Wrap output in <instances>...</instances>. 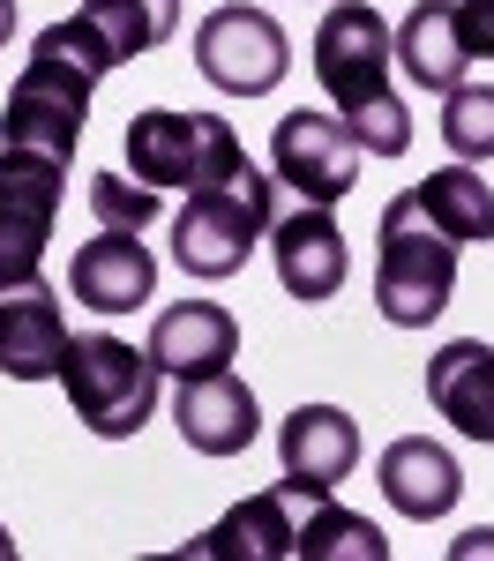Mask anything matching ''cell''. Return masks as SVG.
Listing matches in <instances>:
<instances>
[{
  "label": "cell",
  "mask_w": 494,
  "mask_h": 561,
  "mask_svg": "<svg viewBox=\"0 0 494 561\" xmlns=\"http://www.w3.org/2000/svg\"><path fill=\"white\" fill-rule=\"evenodd\" d=\"M457 31L472 60H494V0H457Z\"/></svg>",
  "instance_id": "d4e9b609"
},
{
  "label": "cell",
  "mask_w": 494,
  "mask_h": 561,
  "mask_svg": "<svg viewBox=\"0 0 494 561\" xmlns=\"http://www.w3.org/2000/svg\"><path fill=\"white\" fill-rule=\"evenodd\" d=\"M68 359V314L45 277H23L0 293V375L8 382H60Z\"/></svg>",
  "instance_id": "4fadbf2b"
},
{
  "label": "cell",
  "mask_w": 494,
  "mask_h": 561,
  "mask_svg": "<svg viewBox=\"0 0 494 561\" xmlns=\"http://www.w3.org/2000/svg\"><path fill=\"white\" fill-rule=\"evenodd\" d=\"M120 158H128V173L142 187H210V180L240 173L248 165V150H240V135L225 113H165V105H150V113H135L128 135H120Z\"/></svg>",
  "instance_id": "8992f818"
},
{
  "label": "cell",
  "mask_w": 494,
  "mask_h": 561,
  "mask_svg": "<svg viewBox=\"0 0 494 561\" xmlns=\"http://www.w3.org/2000/svg\"><path fill=\"white\" fill-rule=\"evenodd\" d=\"M68 293L90 314H135V307H150V293H158V255L135 232H105L97 225V240H83L76 262H68Z\"/></svg>",
  "instance_id": "9a60e30c"
},
{
  "label": "cell",
  "mask_w": 494,
  "mask_h": 561,
  "mask_svg": "<svg viewBox=\"0 0 494 561\" xmlns=\"http://www.w3.org/2000/svg\"><path fill=\"white\" fill-rule=\"evenodd\" d=\"M412 195H420V210L435 217L457 248H487L494 240V187L472 173V165H443V173L420 180Z\"/></svg>",
  "instance_id": "44dd1931"
},
{
  "label": "cell",
  "mask_w": 494,
  "mask_h": 561,
  "mask_svg": "<svg viewBox=\"0 0 494 561\" xmlns=\"http://www.w3.org/2000/svg\"><path fill=\"white\" fill-rule=\"evenodd\" d=\"M308 60H314V83L330 98V113L353 128V142L367 158H404L412 150V113L390 90L398 45H390V23L375 15V0H337L314 23Z\"/></svg>",
  "instance_id": "6da1fadb"
},
{
  "label": "cell",
  "mask_w": 494,
  "mask_h": 561,
  "mask_svg": "<svg viewBox=\"0 0 494 561\" xmlns=\"http://www.w3.org/2000/svg\"><path fill=\"white\" fill-rule=\"evenodd\" d=\"M60 180H68L60 158L0 150V293L23 285V277H38L45 240L60 225Z\"/></svg>",
  "instance_id": "ba28073f"
},
{
  "label": "cell",
  "mask_w": 494,
  "mask_h": 561,
  "mask_svg": "<svg viewBox=\"0 0 494 561\" xmlns=\"http://www.w3.org/2000/svg\"><path fill=\"white\" fill-rule=\"evenodd\" d=\"M269 225H277V173H255V165H240V173L210 180V187H195L173 217V262L187 277H203V285H218L232 270H248V255L269 240Z\"/></svg>",
  "instance_id": "277c9868"
},
{
  "label": "cell",
  "mask_w": 494,
  "mask_h": 561,
  "mask_svg": "<svg viewBox=\"0 0 494 561\" xmlns=\"http://www.w3.org/2000/svg\"><path fill=\"white\" fill-rule=\"evenodd\" d=\"M443 142L457 165H487L494 158V83H457L443 98Z\"/></svg>",
  "instance_id": "603a6c76"
},
{
  "label": "cell",
  "mask_w": 494,
  "mask_h": 561,
  "mask_svg": "<svg viewBox=\"0 0 494 561\" xmlns=\"http://www.w3.org/2000/svg\"><path fill=\"white\" fill-rule=\"evenodd\" d=\"M8 31H15V0H0V45H8Z\"/></svg>",
  "instance_id": "484cf974"
},
{
  "label": "cell",
  "mask_w": 494,
  "mask_h": 561,
  "mask_svg": "<svg viewBox=\"0 0 494 561\" xmlns=\"http://www.w3.org/2000/svg\"><path fill=\"white\" fill-rule=\"evenodd\" d=\"M390 45H398V68L435 98H449L472 76V53H464V31H457V0H420L390 31Z\"/></svg>",
  "instance_id": "ffe728a7"
},
{
  "label": "cell",
  "mask_w": 494,
  "mask_h": 561,
  "mask_svg": "<svg viewBox=\"0 0 494 561\" xmlns=\"http://www.w3.org/2000/svg\"><path fill=\"white\" fill-rule=\"evenodd\" d=\"M173 427L195 457H240V449L263 434V404H255V389L240 382L232 367L187 375V382L173 389Z\"/></svg>",
  "instance_id": "7c38bea8"
},
{
  "label": "cell",
  "mask_w": 494,
  "mask_h": 561,
  "mask_svg": "<svg viewBox=\"0 0 494 561\" xmlns=\"http://www.w3.org/2000/svg\"><path fill=\"white\" fill-rule=\"evenodd\" d=\"M150 359H158V375H218L240 359V322L225 314L218 300H180L158 314V330H150Z\"/></svg>",
  "instance_id": "ac0fdd59"
},
{
  "label": "cell",
  "mask_w": 494,
  "mask_h": 561,
  "mask_svg": "<svg viewBox=\"0 0 494 561\" xmlns=\"http://www.w3.org/2000/svg\"><path fill=\"white\" fill-rule=\"evenodd\" d=\"M292 561H390V539L359 510H337L322 494V502H308V524L292 531Z\"/></svg>",
  "instance_id": "7402d4cb"
},
{
  "label": "cell",
  "mask_w": 494,
  "mask_h": 561,
  "mask_svg": "<svg viewBox=\"0 0 494 561\" xmlns=\"http://www.w3.org/2000/svg\"><path fill=\"white\" fill-rule=\"evenodd\" d=\"M427 404L464 442H494V345L487 337H449L427 359Z\"/></svg>",
  "instance_id": "2e32d148"
},
{
  "label": "cell",
  "mask_w": 494,
  "mask_h": 561,
  "mask_svg": "<svg viewBox=\"0 0 494 561\" xmlns=\"http://www.w3.org/2000/svg\"><path fill=\"white\" fill-rule=\"evenodd\" d=\"M90 217L105 232H142V225H158V187H142L135 173H97L90 180Z\"/></svg>",
  "instance_id": "cb8c5ba5"
},
{
  "label": "cell",
  "mask_w": 494,
  "mask_h": 561,
  "mask_svg": "<svg viewBox=\"0 0 494 561\" xmlns=\"http://www.w3.org/2000/svg\"><path fill=\"white\" fill-rule=\"evenodd\" d=\"M375 479H382V494H390V510L412 524H435L457 510V494H464V472H457V457H449L443 442H427V434H404V442H390L382 449V465H375Z\"/></svg>",
  "instance_id": "e0dca14e"
},
{
  "label": "cell",
  "mask_w": 494,
  "mask_h": 561,
  "mask_svg": "<svg viewBox=\"0 0 494 561\" xmlns=\"http://www.w3.org/2000/svg\"><path fill=\"white\" fill-rule=\"evenodd\" d=\"M60 389H68L76 420H83L97 442H128V434H142V420L158 412V359L135 352L128 337H113V330H90V337H68Z\"/></svg>",
  "instance_id": "5b68a950"
},
{
  "label": "cell",
  "mask_w": 494,
  "mask_h": 561,
  "mask_svg": "<svg viewBox=\"0 0 494 561\" xmlns=\"http://www.w3.org/2000/svg\"><path fill=\"white\" fill-rule=\"evenodd\" d=\"M195 68L225 90V98H263V90L285 83L292 68V38L277 31L269 8H248V0H225L195 23Z\"/></svg>",
  "instance_id": "52a82bcc"
},
{
  "label": "cell",
  "mask_w": 494,
  "mask_h": 561,
  "mask_svg": "<svg viewBox=\"0 0 494 561\" xmlns=\"http://www.w3.org/2000/svg\"><path fill=\"white\" fill-rule=\"evenodd\" d=\"M292 486H269L225 510L203 539H187V561H292Z\"/></svg>",
  "instance_id": "d6986e66"
},
{
  "label": "cell",
  "mask_w": 494,
  "mask_h": 561,
  "mask_svg": "<svg viewBox=\"0 0 494 561\" xmlns=\"http://www.w3.org/2000/svg\"><path fill=\"white\" fill-rule=\"evenodd\" d=\"M68 53H83L97 76H113V68H128L142 53H158V45L180 31V0H83L68 23H53Z\"/></svg>",
  "instance_id": "30bf717a"
},
{
  "label": "cell",
  "mask_w": 494,
  "mask_h": 561,
  "mask_svg": "<svg viewBox=\"0 0 494 561\" xmlns=\"http://www.w3.org/2000/svg\"><path fill=\"white\" fill-rule=\"evenodd\" d=\"M269 255H277V285L292 293V300H337L345 293V277H353V248H345V232H337V217L322 210V203H300L292 217H277L269 225Z\"/></svg>",
  "instance_id": "8fae6325"
},
{
  "label": "cell",
  "mask_w": 494,
  "mask_h": 561,
  "mask_svg": "<svg viewBox=\"0 0 494 561\" xmlns=\"http://www.w3.org/2000/svg\"><path fill=\"white\" fill-rule=\"evenodd\" d=\"M277 465H285V486H292L300 502L337 494V479L359 465L353 412H337V404H300V412L285 420V434H277Z\"/></svg>",
  "instance_id": "5bb4252c"
},
{
  "label": "cell",
  "mask_w": 494,
  "mask_h": 561,
  "mask_svg": "<svg viewBox=\"0 0 494 561\" xmlns=\"http://www.w3.org/2000/svg\"><path fill=\"white\" fill-rule=\"evenodd\" d=\"M105 83L97 68H90L83 53H68L60 31L45 23L38 38H31V60H23V76L8 83V105H0V150H38V158H76V142H83V121H90V90Z\"/></svg>",
  "instance_id": "7a4b0ae2"
},
{
  "label": "cell",
  "mask_w": 494,
  "mask_h": 561,
  "mask_svg": "<svg viewBox=\"0 0 494 561\" xmlns=\"http://www.w3.org/2000/svg\"><path fill=\"white\" fill-rule=\"evenodd\" d=\"M457 293V240L404 187L375 225V307L390 330H427Z\"/></svg>",
  "instance_id": "3957f363"
},
{
  "label": "cell",
  "mask_w": 494,
  "mask_h": 561,
  "mask_svg": "<svg viewBox=\"0 0 494 561\" xmlns=\"http://www.w3.org/2000/svg\"><path fill=\"white\" fill-rule=\"evenodd\" d=\"M269 173L285 180L300 203H345L359 180V142L337 113H314V105H292L277 128H269Z\"/></svg>",
  "instance_id": "9c48e42d"
},
{
  "label": "cell",
  "mask_w": 494,
  "mask_h": 561,
  "mask_svg": "<svg viewBox=\"0 0 494 561\" xmlns=\"http://www.w3.org/2000/svg\"><path fill=\"white\" fill-rule=\"evenodd\" d=\"M0 561H15V539H8V524H0Z\"/></svg>",
  "instance_id": "4316f807"
}]
</instances>
